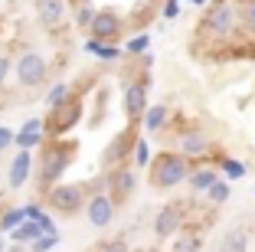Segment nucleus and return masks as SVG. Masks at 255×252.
I'll use <instances>...</instances> for the list:
<instances>
[{"label":"nucleus","instance_id":"17","mask_svg":"<svg viewBox=\"0 0 255 252\" xmlns=\"http://www.w3.org/2000/svg\"><path fill=\"white\" fill-rule=\"evenodd\" d=\"M216 180H219L216 167H196V171L190 174L187 184H190V190H193V193H210V187L216 184Z\"/></svg>","mask_w":255,"mask_h":252},{"label":"nucleus","instance_id":"29","mask_svg":"<svg viewBox=\"0 0 255 252\" xmlns=\"http://www.w3.org/2000/svg\"><path fill=\"white\" fill-rule=\"evenodd\" d=\"M147 46H150V36H147V33H137V36L128 43V52H134V56H137V52H147Z\"/></svg>","mask_w":255,"mask_h":252},{"label":"nucleus","instance_id":"26","mask_svg":"<svg viewBox=\"0 0 255 252\" xmlns=\"http://www.w3.org/2000/svg\"><path fill=\"white\" fill-rule=\"evenodd\" d=\"M85 49H92L95 56H102V59H118L115 43H95V39H89V43H85Z\"/></svg>","mask_w":255,"mask_h":252},{"label":"nucleus","instance_id":"5","mask_svg":"<svg viewBox=\"0 0 255 252\" xmlns=\"http://www.w3.org/2000/svg\"><path fill=\"white\" fill-rule=\"evenodd\" d=\"M236 16H239V10H236L229 0H216V3L206 10V16H203V30L213 33V36H229V33L236 30Z\"/></svg>","mask_w":255,"mask_h":252},{"label":"nucleus","instance_id":"19","mask_svg":"<svg viewBox=\"0 0 255 252\" xmlns=\"http://www.w3.org/2000/svg\"><path fill=\"white\" fill-rule=\"evenodd\" d=\"M219 252H249V233L246 230H229L219 239Z\"/></svg>","mask_w":255,"mask_h":252},{"label":"nucleus","instance_id":"34","mask_svg":"<svg viewBox=\"0 0 255 252\" xmlns=\"http://www.w3.org/2000/svg\"><path fill=\"white\" fill-rule=\"evenodd\" d=\"M164 16L167 20H177V16H180V3H177V0H167L164 3Z\"/></svg>","mask_w":255,"mask_h":252},{"label":"nucleus","instance_id":"28","mask_svg":"<svg viewBox=\"0 0 255 252\" xmlns=\"http://www.w3.org/2000/svg\"><path fill=\"white\" fill-rule=\"evenodd\" d=\"M26 216H30L26 210H10V213L3 216V223H0V226H3V230H16V226H20V223L26 220Z\"/></svg>","mask_w":255,"mask_h":252},{"label":"nucleus","instance_id":"8","mask_svg":"<svg viewBox=\"0 0 255 252\" xmlns=\"http://www.w3.org/2000/svg\"><path fill=\"white\" fill-rule=\"evenodd\" d=\"M144 111H147V79L128 82V85H125V115H128V125H141Z\"/></svg>","mask_w":255,"mask_h":252},{"label":"nucleus","instance_id":"24","mask_svg":"<svg viewBox=\"0 0 255 252\" xmlns=\"http://www.w3.org/2000/svg\"><path fill=\"white\" fill-rule=\"evenodd\" d=\"M16 243H36L39 239V223H26V226H16L13 230Z\"/></svg>","mask_w":255,"mask_h":252},{"label":"nucleus","instance_id":"1","mask_svg":"<svg viewBox=\"0 0 255 252\" xmlns=\"http://www.w3.org/2000/svg\"><path fill=\"white\" fill-rule=\"evenodd\" d=\"M190 161L180 154V151H164L150 161V184L157 187V190H173V187H180L190 180Z\"/></svg>","mask_w":255,"mask_h":252},{"label":"nucleus","instance_id":"38","mask_svg":"<svg viewBox=\"0 0 255 252\" xmlns=\"http://www.w3.org/2000/svg\"><path fill=\"white\" fill-rule=\"evenodd\" d=\"M0 252H3V239H0Z\"/></svg>","mask_w":255,"mask_h":252},{"label":"nucleus","instance_id":"23","mask_svg":"<svg viewBox=\"0 0 255 252\" xmlns=\"http://www.w3.org/2000/svg\"><path fill=\"white\" fill-rule=\"evenodd\" d=\"M219 171L226 174V180H239V177H246V164L233 161V157H223L219 161Z\"/></svg>","mask_w":255,"mask_h":252},{"label":"nucleus","instance_id":"3","mask_svg":"<svg viewBox=\"0 0 255 252\" xmlns=\"http://www.w3.org/2000/svg\"><path fill=\"white\" fill-rule=\"evenodd\" d=\"M85 203L89 200H85V187L82 184H59V187H53V190L46 193V207L53 210V213H59V216L79 213Z\"/></svg>","mask_w":255,"mask_h":252},{"label":"nucleus","instance_id":"2","mask_svg":"<svg viewBox=\"0 0 255 252\" xmlns=\"http://www.w3.org/2000/svg\"><path fill=\"white\" fill-rule=\"evenodd\" d=\"M75 157V144L72 141H56L43 151V161H39V184L49 193L53 187H59V177L69 171V164Z\"/></svg>","mask_w":255,"mask_h":252},{"label":"nucleus","instance_id":"9","mask_svg":"<svg viewBox=\"0 0 255 252\" xmlns=\"http://www.w3.org/2000/svg\"><path fill=\"white\" fill-rule=\"evenodd\" d=\"M183 223H187L183 207H177V203H167V207L160 210L157 216H154V236H157V239H170V236H177V233L183 230Z\"/></svg>","mask_w":255,"mask_h":252},{"label":"nucleus","instance_id":"22","mask_svg":"<svg viewBox=\"0 0 255 252\" xmlns=\"http://www.w3.org/2000/svg\"><path fill=\"white\" fill-rule=\"evenodd\" d=\"M200 249H203V239L196 236V233H183V236L173 243L170 252H200Z\"/></svg>","mask_w":255,"mask_h":252},{"label":"nucleus","instance_id":"10","mask_svg":"<svg viewBox=\"0 0 255 252\" xmlns=\"http://www.w3.org/2000/svg\"><path fill=\"white\" fill-rule=\"evenodd\" d=\"M92 39L95 43H115V39L121 36V16L115 13L112 7H105V10H98L95 13V23H92Z\"/></svg>","mask_w":255,"mask_h":252},{"label":"nucleus","instance_id":"36","mask_svg":"<svg viewBox=\"0 0 255 252\" xmlns=\"http://www.w3.org/2000/svg\"><path fill=\"white\" fill-rule=\"evenodd\" d=\"M7 3H10V7H13V3H20V0H7Z\"/></svg>","mask_w":255,"mask_h":252},{"label":"nucleus","instance_id":"25","mask_svg":"<svg viewBox=\"0 0 255 252\" xmlns=\"http://www.w3.org/2000/svg\"><path fill=\"white\" fill-rule=\"evenodd\" d=\"M229 197H233V193H229V184H226V180H216V184L210 187V193H206V200L216 203V207H219V203H226Z\"/></svg>","mask_w":255,"mask_h":252},{"label":"nucleus","instance_id":"30","mask_svg":"<svg viewBox=\"0 0 255 252\" xmlns=\"http://www.w3.org/2000/svg\"><path fill=\"white\" fill-rule=\"evenodd\" d=\"M134 161L141 164V167L150 164V151H147V141H144V138H137V144H134Z\"/></svg>","mask_w":255,"mask_h":252},{"label":"nucleus","instance_id":"13","mask_svg":"<svg viewBox=\"0 0 255 252\" xmlns=\"http://www.w3.org/2000/svg\"><path fill=\"white\" fill-rule=\"evenodd\" d=\"M79 115H82V102H75V98H69V102L62 105V108H56V111H53V118L46 121V131L59 138L62 131H69V128H72L75 121H79Z\"/></svg>","mask_w":255,"mask_h":252},{"label":"nucleus","instance_id":"7","mask_svg":"<svg viewBox=\"0 0 255 252\" xmlns=\"http://www.w3.org/2000/svg\"><path fill=\"white\" fill-rule=\"evenodd\" d=\"M105 184H108V197L121 207V203L131 200V193H134V187H137V177L128 164H121V167H115V171L105 174Z\"/></svg>","mask_w":255,"mask_h":252},{"label":"nucleus","instance_id":"12","mask_svg":"<svg viewBox=\"0 0 255 252\" xmlns=\"http://www.w3.org/2000/svg\"><path fill=\"white\" fill-rule=\"evenodd\" d=\"M36 16L46 30H62L69 16V3L66 0H36Z\"/></svg>","mask_w":255,"mask_h":252},{"label":"nucleus","instance_id":"31","mask_svg":"<svg viewBox=\"0 0 255 252\" xmlns=\"http://www.w3.org/2000/svg\"><path fill=\"white\" fill-rule=\"evenodd\" d=\"M10 72H13V59L10 56H0V89H3V82H7Z\"/></svg>","mask_w":255,"mask_h":252},{"label":"nucleus","instance_id":"6","mask_svg":"<svg viewBox=\"0 0 255 252\" xmlns=\"http://www.w3.org/2000/svg\"><path fill=\"white\" fill-rule=\"evenodd\" d=\"M115 210H118V203L108 197V190H95L89 197V203H85V216H89V223L95 226V230L112 226L115 223Z\"/></svg>","mask_w":255,"mask_h":252},{"label":"nucleus","instance_id":"16","mask_svg":"<svg viewBox=\"0 0 255 252\" xmlns=\"http://www.w3.org/2000/svg\"><path fill=\"white\" fill-rule=\"evenodd\" d=\"M30 171H33V157H30V151H16L13 164H10V174H7V187H10V190L23 187V184H26V177H30Z\"/></svg>","mask_w":255,"mask_h":252},{"label":"nucleus","instance_id":"11","mask_svg":"<svg viewBox=\"0 0 255 252\" xmlns=\"http://www.w3.org/2000/svg\"><path fill=\"white\" fill-rule=\"evenodd\" d=\"M177 151H180L187 161H193V157H206L213 151V141L210 134H203L200 128H187V131L180 134V141H177Z\"/></svg>","mask_w":255,"mask_h":252},{"label":"nucleus","instance_id":"4","mask_svg":"<svg viewBox=\"0 0 255 252\" xmlns=\"http://www.w3.org/2000/svg\"><path fill=\"white\" fill-rule=\"evenodd\" d=\"M13 72H16V82H20L23 89H39V85L49 79V62H46L39 52L26 49V52H20V59L13 62Z\"/></svg>","mask_w":255,"mask_h":252},{"label":"nucleus","instance_id":"27","mask_svg":"<svg viewBox=\"0 0 255 252\" xmlns=\"http://www.w3.org/2000/svg\"><path fill=\"white\" fill-rule=\"evenodd\" d=\"M239 16H242V26H246V30L255 36V0H246V3H242Z\"/></svg>","mask_w":255,"mask_h":252},{"label":"nucleus","instance_id":"33","mask_svg":"<svg viewBox=\"0 0 255 252\" xmlns=\"http://www.w3.org/2000/svg\"><path fill=\"white\" fill-rule=\"evenodd\" d=\"M56 243H59V236H43V239H36V243H33V252H46L49 246H56Z\"/></svg>","mask_w":255,"mask_h":252},{"label":"nucleus","instance_id":"32","mask_svg":"<svg viewBox=\"0 0 255 252\" xmlns=\"http://www.w3.org/2000/svg\"><path fill=\"white\" fill-rule=\"evenodd\" d=\"M10 144H16V134L10 128H0V151H7Z\"/></svg>","mask_w":255,"mask_h":252},{"label":"nucleus","instance_id":"37","mask_svg":"<svg viewBox=\"0 0 255 252\" xmlns=\"http://www.w3.org/2000/svg\"><path fill=\"white\" fill-rule=\"evenodd\" d=\"M190 3H203V0H190Z\"/></svg>","mask_w":255,"mask_h":252},{"label":"nucleus","instance_id":"14","mask_svg":"<svg viewBox=\"0 0 255 252\" xmlns=\"http://www.w3.org/2000/svg\"><path fill=\"white\" fill-rule=\"evenodd\" d=\"M134 144H137V138H131V131L115 134L112 144H108V151H105V164H112V171H115V167H121V161H125L128 151L134 154Z\"/></svg>","mask_w":255,"mask_h":252},{"label":"nucleus","instance_id":"18","mask_svg":"<svg viewBox=\"0 0 255 252\" xmlns=\"http://www.w3.org/2000/svg\"><path fill=\"white\" fill-rule=\"evenodd\" d=\"M167 121H170V108H167V105H150V108L144 111L141 125H144V131H147V134H157Z\"/></svg>","mask_w":255,"mask_h":252},{"label":"nucleus","instance_id":"35","mask_svg":"<svg viewBox=\"0 0 255 252\" xmlns=\"http://www.w3.org/2000/svg\"><path fill=\"white\" fill-rule=\"evenodd\" d=\"M102 252H128V246L121 243V239H115V243H105V246H102Z\"/></svg>","mask_w":255,"mask_h":252},{"label":"nucleus","instance_id":"15","mask_svg":"<svg viewBox=\"0 0 255 252\" xmlns=\"http://www.w3.org/2000/svg\"><path fill=\"white\" fill-rule=\"evenodd\" d=\"M43 134H46V121L43 118H30L20 131H16V148L20 151L36 148V144H43Z\"/></svg>","mask_w":255,"mask_h":252},{"label":"nucleus","instance_id":"21","mask_svg":"<svg viewBox=\"0 0 255 252\" xmlns=\"http://www.w3.org/2000/svg\"><path fill=\"white\" fill-rule=\"evenodd\" d=\"M66 102H69V85H66V82H56L53 89H49V95H46V105L56 111V108H62Z\"/></svg>","mask_w":255,"mask_h":252},{"label":"nucleus","instance_id":"20","mask_svg":"<svg viewBox=\"0 0 255 252\" xmlns=\"http://www.w3.org/2000/svg\"><path fill=\"white\" fill-rule=\"evenodd\" d=\"M95 13H98V10L92 7L89 0H79V7H75V26H79V30H92Z\"/></svg>","mask_w":255,"mask_h":252}]
</instances>
